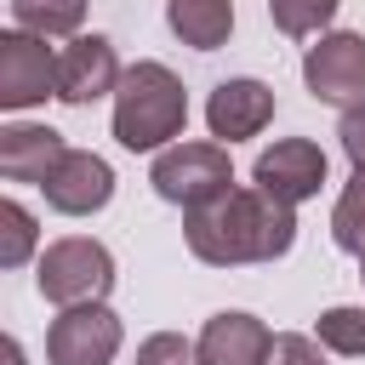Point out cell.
<instances>
[{
    "label": "cell",
    "mask_w": 365,
    "mask_h": 365,
    "mask_svg": "<svg viewBox=\"0 0 365 365\" xmlns=\"http://www.w3.org/2000/svg\"><path fill=\"white\" fill-rule=\"evenodd\" d=\"M359 279H365V257H359Z\"/></svg>",
    "instance_id": "24"
},
{
    "label": "cell",
    "mask_w": 365,
    "mask_h": 365,
    "mask_svg": "<svg viewBox=\"0 0 365 365\" xmlns=\"http://www.w3.org/2000/svg\"><path fill=\"white\" fill-rule=\"evenodd\" d=\"M40 297L57 302V308H80V302H103L114 291V257L103 240H86V234H68V240H51L40 251V274H34Z\"/></svg>",
    "instance_id": "4"
},
{
    "label": "cell",
    "mask_w": 365,
    "mask_h": 365,
    "mask_svg": "<svg viewBox=\"0 0 365 365\" xmlns=\"http://www.w3.org/2000/svg\"><path fill=\"white\" fill-rule=\"evenodd\" d=\"M331 240H336V251L365 257V171H354V177H348V188L336 194V211H331Z\"/></svg>",
    "instance_id": "16"
},
{
    "label": "cell",
    "mask_w": 365,
    "mask_h": 365,
    "mask_svg": "<svg viewBox=\"0 0 365 365\" xmlns=\"http://www.w3.org/2000/svg\"><path fill=\"white\" fill-rule=\"evenodd\" d=\"M336 11H342V0H268L274 29H279V34H291V40L319 34V29H325Z\"/></svg>",
    "instance_id": "17"
},
{
    "label": "cell",
    "mask_w": 365,
    "mask_h": 365,
    "mask_svg": "<svg viewBox=\"0 0 365 365\" xmlns=\"http://www.w3.org/2000/svg\"><path fill=\"white\" fill-rule=\"evenodd\" d=\"M40 194H46V205L63 211V217H91V211H103V205L114 200V171H108L103 154H91V148H68L63 165L40 182Z\"/></svg>",
    "instance_id": "10"
},
{
    "label": "cell",
    "mask_w": 365,
    "mask_h": 365,
    "mask_svg": "<svg viewBox=\"0 0 365 365\" xmlns=\"http://www.w3.org/2000/svg\"><path fill=\"white\" fill-rule=\"evenodd\" d=\"M274 120V91L262 80H222L205 103V125L217 143H245Z\"/></svg>",
    "instance_id": "12"
},
{
    "label": "cell",
    "mask_w": 365,
    "mask_h": 365,
    "mask_svg": "<svg viewBox=\"0 0 365 365\" xmlns=\"http://www.w3.org/2000/svg\"><path fill=\"white\" fill-rule=\"evenodd\" d=\"M120 57H114V46L103 40V34H74L63 51H57V103H68V108H86V103H97V97H108L114 86H120Z\"/></svg>",
    "instance_id": "9"
},
{
    "label": "cell",
    "mask_w": 365,
    "mask_h": 365,
    "mask_svg": "<svg viewBox=\"0 0 365 365\" xmlns=\"http://www.w3.org/2000/svg\"><path fill=\"white\" fill-rule=\"evenodd\" d=\"M125 342V325L108 302H80L63 308L46 331V365H114Z\"/></svg>",
    "instance_id": "5"
},
{
    "label": "cell",
    "mask_w": 365,
    "mask_h": 365,
    "mask_svg": "<svg viewBox=\"0 0 365 365\" xmlns=\"http://www.w3.org/2000/svg\"><path fill=\"white\" fill-rule=\"evenodd\" d=\"M251 182L268 188V194L285 200V205H302V200H314V194L325 188V148L308 143V137H279L274 148L257 154Z\"/></svg>",
    "instance_id": "8"
},
{
    "label": "cell",
    "mask_w": 365,
    "mask_h": 365,
    "mask_svg": "<svg viewBox=\"0 0 365 365\" xmlns=\"http://www.w3.org/2000/svg\"><path fill=\"white\" fill-rule=\"evenodd\" d=\"M6 359H11V365H23V348H17V342H6Z\"/></svg>",
    "instance_id": "23"
},
{
    "label": "cell",
    "mask_w": 365,
    "mask_h": 365,
    "mask_svg": "<svg viewBox=\"0 0 365 365\" xmlns=\"http://www.w3.org/2000/svg\"><path fill=\"white\" fill-rule=\"evenodd\" d=\"M34 240H40V228H34L29 205L6 200V205H0V268H23V262L34 257Z\"/></svg>",
    "instance_id": "18"
},
{
    "label": "cell",
    "mask_w": 365,
    "mask_h": 365,
    "mask_svg": "<svg viewBox=\"0 0 365 365\" xmlns=\"http://www.w3.org/2000/svg\"><path fill=\"white\" fill-rule=\"evenodd\" d=\"M336 137H342V154L354 160V171H365V103L342 108V125H336Z\"/></svg>",
    "instance_id": "22"
},
{
    "label": "cell",
    "mask_w": 365,
    "mask_h": 365,
    "mask_svg": "<svg viewBox=\"0 0 365 365\" xmlns=\"http://www.w3.org/2000/svg\"><path fill=\"white\" fill-rule=\"evenodd\" d=\"M319 348L365 354V308H325L319 314Z\"/></svg>",
    "instance_id": "19"
},
{
    "label": "cell",
    "mask_w": 365,
    "mask_h": 365,
    "mask_svg": "<svg viewBox=\"0 0 365 365\" xmlns=\"http://www.w3.org/2000/svg\"><path fill=\"white\" fill-rule=\"evenodd\" d=\"M182 240H188V251H194L200 262H211V268L274 262V257H285L291 240H297V205L274 200V194L257 188V182H251V188L234 182V188L217 194L211 205L188 211Z\"/></svg>",
    "instance_id": "1"
},
{
    "label": "cell",
    "mask_w": 365,
    "mask_h": 365,
    "mask_svg": "<svg viewBox=\"0 0 365 365\" xmlns=\"http://www.w3.org/2000/svg\"><path fill=\"white\" fill-rule=\"evenodd\" d=\"M188 125V91L165 63H131L114 86V143L131 154H160Z\"/></svg>",
    "instance_id": "2"
},
{
    "label": "cell",
    "mask_w": 365,
    "mask_h": 365,
    "mask_svg": "<svg viewBox=\"0 0 365 365\" xmlns=\"http://www.w3.org/2000/svg\"><path fill=\"white\" fill-rule=\"evenodd\" d=\"M200 365H268V348H274V331L257 319V314H240V308H222L205 319L200 331Z\"/></svg>",
    "instance_id": "11"
},
{
    "label": "cell",
    "mask_w": 365,
    "mask_h": 365,
    "mask_svg": "<svg viewBox=\"0 0 365 365\" xmlns=\"http://www.w3.org/2000/svg\"><path fill=\"white\" fill-rule=\"evenodd\" d=\"M11 6V23L29 29V34H80L86 23V0H6Z\"/></svg>",
    "instance_id": "15"
},
{
    "label": "cell",
    "mask_w": 365,
    "mask_h": 365,
    "mask_svg": "<svg viewBox=\"0 0 365 365\" xmlns=\"http://www.w3.org/2000/svg\"><path fill=\"white\" fill-rule=\"evenodd\" d=\"M68 143L51 131V125H6L0 131V177L6 182H46L57 165H63Z\"/></svg>",
    "instance_id": "13"
},
{
    "label": "cell",
    "mask_w": 365,
    "mask_h": 365,
    "mask_svg": "<svg viewBox=\"0 0 365 365\" xmlns=\"http://www.w3.org/2000/svg\"><path fill=\"white\" fill-rule=\"evenodd\" d=\"M165 23L182 46L217 51L234 34V0H165Z\"/></svg>",
    "instance_id": "14"
},
{
    "label": "cell",
    "mask_w": 365,
    "mask_h": 365,
    "mask_svg": "<svg viewBox=\"0 0 365 365\" xmlns=\"http://www.w3.org/2000/svg\"><path fill=\"white\" fill-rule=\"evenodd\" d=\"M148 182L165 205H182V211H200L211 205L217 194L234 188V165H228V143H171L154 154L148 165Z\"/></svg>",
    "instance_id": "3"
},
{
    "label": "cell",
    "mask_w": 365,
    "mask_h": 365,
    "mask_svg": "<svg viewBox=\"0 0 365 365\" xmlns=\"http://www.w3.org/2000/svg\"><path fill=\"white\" fill-rule=\"evenodd\" d=\"M302 86L331 108L365 103V34H354V29L319 34L302 57Z\"/></svg>",
    "instance_id": "6"
},
{
    "label": "cell",
    "mask_w": 365,
    "mask_h": 365,
    "mask_svg": "<svg viewBox=\"0 0 365 365\" xmlns=\"http://www.w3.org/2000/svg\"><path fill=\"white\" fill-rule=\"evenodd\" d=\"M57 97V57L46 51V34L6 29L0 34V108L23 114Z\"/></svg>",
    "instance_id": "7"
},
{
    "label": "cell",
    "mask_w": 365,
    "mask_h": 365,
    "mask_svg": "<svg viewBox=\"0 0 365 365\" xmlns=\"http://www.w3.org/2000/svg\"><path fill=\"white\" fill-rule=\"evenodd\" d=\"M268 365H325V354H319L314 336H302V331H279L274 348H268Z\"/></svg>",
    "instance_id": "21"
},
{
    "label": "cell",
    "mask_w": 365,
    "mask_h": 365,
    "mask_svg": "<svg viewBox=\"0 0 365 365\" xmlns=\"http://www.w3.org/2000/svg\"><path fill=\"white\" fill-rule=\"evenodd\" d=\"M131 365H200V348L188 336H177V331H154V336L137 342V359Z\"/></svg>",
    "instance_id": "20"
}]
</instances>
